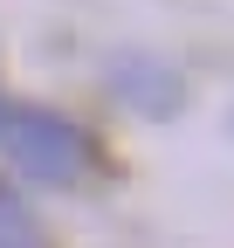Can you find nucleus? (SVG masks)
Returning <instances> with one entry per match:
<instances>
[{
    "label": "nucleus",
    "instance_id": "obj_1",
    "mask_svg": "<svg viewBox=\"0 0 234 248\" xmlns=\"http://www.w3.org/2000/svg\"><path fill=\"white\" fill-rule=\"evenodd\" d=\"M0 145H7V159L21 172H35V179H76L90 166V138H83L69 117H55V110H14L0 124Z\"/></svg>",
    "mask_w": 234,
    "mask_h": 248
},
{
    "label": "nucleus",
    "instance_id": "obj_2",
    "mask_svg": "<svg viewBox=\"0 0 234 248\" xmlns=\"http://www.w3.org/2000/svg\"><path fill=\"white\" fill-rule=\"evenodd\" d=\"M0 248H42V228L28 221V207H14L0 193Z\"/></svg>",
    "mask_w": 234,
    "mask_h": 248
}]
</instances>
